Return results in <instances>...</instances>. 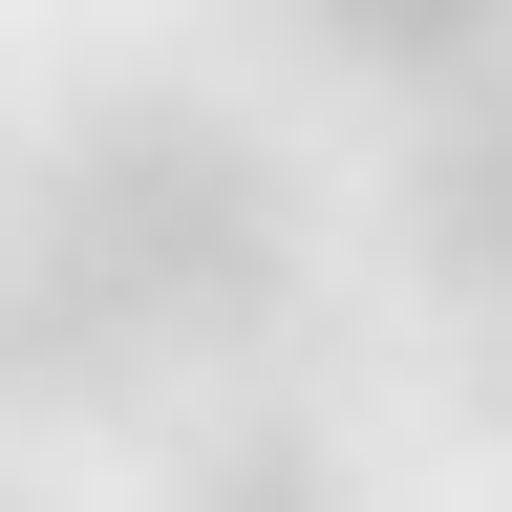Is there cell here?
Returning <instances> with one entry per match:
<instances>
[{"label":"cell","mask_w":512,"mask_h":512,"mask_svg":"<svg viewBox=\"0 0 512 512\" xmlns=\"http://www.w3.org/2000/svg\"><path fill=\"white\" fill-rule=\"evenodd\" d=\"M22 235H64L150 342H256V320L299 299L278 150H256L235 107H192V86H107V107L22 171Z\"/></svg>","instance_id":"1"},{"label":"cell","mask_w":512,"mask_h":512,"mask_svg":"<svg viewBox=\"0 0 512 512\" xmlns=\"http://www.w3.org/2000/svg\"><path fill=\"white\" fill-rule=\"evenodd\" d=\"M107 406H150V320L64 235H22L0 256V427H107Z\"/></svg>","instance_id":"2"},{"label":"cell","mask_w":512,"mask_h":512,"mask_svg":"<svg viewBox=\"0 0 512 512\" xmlns=\"http://www.w3.org/2000/svg\"><path fill=\"white\" fill-rule=\"evenodd\" d=\"M406 214H427V256H448L470 299H512V64H491V86H470V107L427 128V171H406Z\"/></svg>","instance_id":"3"},{"label":"cell","mask_w":512,"mask_h":512,"mask_svg":"<svg viewBox=\"0 0 512 512\" xmlns=\"http://www.w3.org/2000/svg\"><path fill=\"white\" fill-rule=\"evenodd\" d=\"M171 512H363V470H342L299 406H235V427L171 470Z\"/></svg>","instance_id":"4"},{"label":"cell","mask_w":512,"mask_h":512,"mask_svg":"<svg viewBox=\"0 0 512 512\" xmlns=\"http://www.w3.org/2000/svg\"><path fill=\"white\" fill-rule=\"evenodd\" d=\"M320 43L384 64V86H448V107H470L491 64H512V0H320Z\"/></svg>","instance_id":"5"},{"label":"cell","mask_w":512,"mask_h":512,"mask_svg":"<svg viewBox=\"0 0 512 512\" xmlns=\"http://www.w3.org/2000/svg\"><path fill=\"white\" fill-rule=\"evenodd\" d=\"M0 512H43V491H22V470H0Z\"/></svg>","instance_id":"6"}]
</instances>
